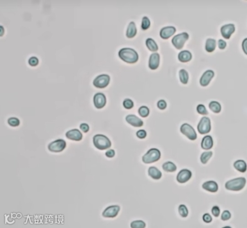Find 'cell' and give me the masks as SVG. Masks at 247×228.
Instances as JSON below:
<instances>
[{
    "label": "cell",
    "instance_id": "74e56055",
    "mask_svg": "<svg viewBox=\"0 0 247 228\" xmlns=\"http://www.w3.org/2000/svg\"><path fill=\"white\" fill-rule=\"evenodd\" d=\"M39 63V59L36 57H32L29 60V64L32 67L36 66Z\"/></svg>",
    "mask_w": 247,
    "mask_h": 228
},
{
    "label": "cell",
    "instance_id": "603a6c76",
    "mask_svg": "<svg viewBox=\"0 0 247 228\" xmlns=\"http://www.w3.org/2000/svg\"><path fill=\"white\" fill-rule=\"evenodd\" d=\"M137 30L136 25L133 21L130 22L128 26L127 29L126 36L129 38H132L134 37L137 34Z\"/></svg>",
    "mask_w": 247,
    "mask_h": 228
},
{
    "label": "cell",
    "instance_id": "ffe728a7",
    "mask_svg": "<svg viewBox=\"0 0 247 228\" xmlns=\"http://www.w3.org/2000/svg\"><path fill=\"white\" fill-rule=\"evenodd\" d=\"M201 147L203 149L209 150L211 149L213 146L212 138L211 136H205L203 138L201 142Z\"/></svg>",
    "mask_w": 247,
    "mask_h": 228
},
{
    "label": "cell",
    "instance_id": "d6a6232c",
    "mask_svg": "<svg viewBox=\"0 0 247 228\" xmlns=\"http://www.w3.org/2000/svg\"><path fill=\"white\" fill-rule=\"evenodd\" d=\"M139 113L140 116L143 118L147 117L150 113L149 108L146 106H141L139 109Z\"/></svg>",
    "mask_w": 247,
    "mask_h": 228
},
{
    "label": "cell",
    "instance_id": "ba28073f",
    "mask_svg": "<svg viewBox=\"0 0 247 228\" xmlns=\"http://www.w3.org/2000/svg\"><path fill=\"white\" fill-rule=\"evenodd\" d=\"M180 131L182 134L186 136L189 139L195 140L197 138V134L192 126L188 123H184L181 126Z\"/></svg>",
    "mask_w": 247,
    "mask_h": 228
},
{
    "label": "cell",
    "instance_id": "7dc6e473",
    "mask_svg": "<svg viewBox=\"0 0 247 228\" xmlns=\"http://www.w3.org/2000/svg\"><path fill=\"white\" fill-rule=\"evenodd\" d=\"M242 49L245 54L247 55V38L243 40L242 44Z\"/></svg>",
    "mask_w": 247,
    "mask_h": 228
},
{
    "label": "cell",
    "instance_id": "30bf717a",
    "mask_svg": "<svg viewBox=\"0 0 247 228\" xmlns=\"http://www.w3.org/2000/svg\"><path fill=\"white\" fill-rule=\"evenodd\" d=\"M120 210L118 205H111L108 206L102 213L103 217L107 218H113L118 216Z\"/></svg>",
    "mask_w": 247,
    "mask_h": 228
},
{
    "label": "cell",
    "instance_id": "44dd1931",
    "mask_svg": "<svg viewBox=\"0 0 247 228\" xmlns=\"http://www.w3.org/2000/svg\"><path fill=\"white\" fill-rule=\"evenodd\" d=\"M148 175L153 179L158 180L162 177V173L156 167L152 166L148 169Z\"/></svg>",
    "mask_w": 247,
    "mask_h": 228
},
{
    "label": "cell",
    "instance_id": "bcb514c9",
    "mask_svg": "<svg viewBox=\"0 0 247 228\" xmlns=\"http://www.w3.org/2000/svg\"><path fill=\"white\" fill-rule=\"evenodd\" d=\"M115 151L113 149H111L106 151L105 155L108 158H113L115 155Z\"/></svg>",
    "mask_w": 247,
    "mask_h": 228
},
{
    "label": "cell",
    "instance_id": "cb8c5ba5",
    "mask_svg": "<svg viewBox=\"0 0 247 228\" xmlns=\"http://www.w3.org/2000/svg\"><path fill=\"white\" fill-rule=\"evenodd\" d=\"M234 166L236 169L241 173H244L247 171V165L243 160H237L234 163Z\"/></svg>",
    "mask_w": 247,
    "mask_h": 228
},
{
    "label": "cell",
    "instance_id": "d4e9b609",
    "mask_svg": "<svg viewBox=\"0 0 247 228\" xmlns=\"http://www.w3.org/2000/svg\"><path fill=\"white\" fill-rule=\"evenodd\" d=\"M216 47V41L213 39H208L206 43V50L209 53H211L215 50Z\"/></svg>",
    "mask_w": 247,
    "mask_h": 228
},
{
    "label": "cell",
    "instance_id": "5bb4252c",
    "mask_svg": "<svg viewBox=\"0 0 247 228\" xmlns=\"http://www.w3.org/2000/svg\"><path fill=\"white\" fill-rule=\"evenodd\" d=\"M66 137L68 139L74 141H81L83 138V134L80 131L77 129L69 130L66 133Z\"/></svg>",
    "mask_w": 247,
    "mask_h": 228
},
{
    "label": "cell",
    "instance_id": "b9f144b4",
    "mask_svg": "<svg viewBox=\"0 0 247 228\" xmlns=\"http://www.w3.org/2000/svg\"><path fill=\"white\" fill-rule=\"evenodd\" d=\"M167 104L166 102L164 100H160L157 103V107L161 110H165L166 108Z\"/></svg>",
    "mask_w": 247,
    "mask_h": 228
},
{
    "label": "cell",
    "instance_id": "d6986e66",
    "mask_svg": "<svg viewBox=\"0 0 247 228\" xmlns=\"http://www.w3.org/2000/svg\"><path fill=\"white\" fill-rule=\"evenodd\" d=\"M203 189L211 193H216L218 190V185L214 181H208L202 185Z\"/></svg>",
    "mask_w": 247,
    "mask_h": 228
},
{
    "label": "cell",
    "instance_id": "7bdbcfd3",
    "mask_svg": "<svg viewBox=\"0 0 247 228\" xmlns=\"http://www.w3.org/2000/svg\"><path fill=\"white\" fill-rule=\"evenodd\" d=\"M203 220L206 223H209L211 222L212 218L209 214L206 213L203 216Z\"/></svg>",
    "mask_w": 247,
    "mask_h": 228
},
{
    "label": "cell",
    "instance_id": "f35d334b",
    "mask_svg": "<svg viewBox=\"0 0 247 228\" xmlns=\"http://www.w3.org/2000/svg\"><path fill=\"white\" fill-rule=\"evenodd\" d=\"M231 217V214L228 210H225L222 212L221 216V219L223 221L228 220Z\"/></svg>",
    "mask_w": 247,
    "mask_h": 228
},
{
    "label": "cell",
    "instance_id": "7c38bea8",
    "mask_svg": "<svg viewBox=\"0 0 247 228\" xmlns=\"http://www.w3.org/2000/svg\"><path fill=\"white\" fill-rule=\"evenodd\" d=\"M192 176V173L191 171L188 169H183L178 174L177 181L180 183H184L191 179Z\"/></svg>",
    "mask_w": 247,
    "mask_h": 228
},
{
    "label": "cell",
    "instance_id": "f546056e",
    "mask_svg": "<svg viewBox=\"0 0 247 228\" xmlns=\"http://www.w3.org/2000/svg\"><path fill=\"white\" fill-rule=\"evenodd\" d=\"M213 153L212 151H206L202 154L200 157V161L203 164H207L210 159Z\"/></svg>",
    "mask_w": 247,
    "mask_h": 228
},
{
    "label": "cell",
    "instance_id": "7a4b0ae2",
    "mask_svg": "<svg viewBox=\"0 0 247 228\" xmlns=\"http://www.w3.org/2000/svg\"><path fill=\"white\" fill-rule=\"evenodd\" d=\"M93 141L95 147L100 150H105L111 147L110 140L103 135L98 134L95 135L93 137Z\"/></svg>",
    "mask_w": 247,
    "mask_h": 228
},
{
    "label": "cell",
    "instance_id": "1f68e13d",
    "mask_svg": "<svg viewBox=\"0 0 247 228\" xmlns=\"http://www.w3.org/2000/svg\"><path fill=\"white\" fill-rule=\"evenodd\" d=\"M130 226L132 228H145L146 227V224L143 221L138 220L131 222Z\"/></svg>",
    "mask_w": 247,
    "mask_h": 228
},
{
    "label": "cell",
    "instance_id": "83f0119b",
    "mask_svg": "<svg viewBox=\"0 0 247 228\" xmlns=\"http://www.w3.org/2000/svg\"><path fill=\"white\" fill-rule=\"evenodd\" d=\"M209 108L214 113H218L221 111V105L218 102L212 101L209 104Z\"/></svg>",
    "mask_w": 247,
    "mask_h": 228
},
{
    "label": "cell",
    "instance_id": "ab89813d",
    "mask_svg": "<svg viewBox=\"0 0 247 228\" xmlns=\"http://www.w3.org/2000/svg\"><path fill=\"white\" fill-rule=\"evenodd\" d=\"M136 136L140 139H143L146 138L147 136V133L145 130L141 129L137 131L136 133Z\"/></svg>",
    "mask_w": 247,
    "mask_h": 228
},
{
    "label": "cell",
    "instance_id": "4fadbf2b",
    "mask_svg": "<svg viewBox=\"0 0 247 228\" xmlns=\"http://www.w3.org/2000/svg\"><path fill=\"white\" fill-rule=\"evenodd\" d=\"M235 31V27L234 24H229L224 25L221 29L222 35L226 39H229L232 34Z\"/></svg>",
    "mask_w": 247,
    "mask_h": 228
},
{
    "label": "cell",
    "instance_id": "9c48e42d",
    "mask_svg": "<svg viewBox=\"0 0 247 228\" xmlns=\"http://www.w3.org/2000/svg\"><path fill=\"white\" fill-rule=\"evenodd\" d=\"M110 81V77L108 75L102 74L98 76L93 81V85L97 88H104L107 87Z\"/></svg>",
    "mask_w": 247,
    "mask_h": 228
},
{
    "label": "cell",
    "instance_id": "52a82bcc",
    "mask_svg": "<svg viewBox=\"0 0 247 228\" xmlns=\"http://www.w3.org/2000/svg\"><path fill=\"white\" fill-rule=\"evenodd\" d=\"M66 147V142L63 139H58L50 143L48 146L49 151L53 153H60Z\"/></svg>",
    "mask_w": 247,
    "mask_h": 228
},
{
    "label": "cell",
    "instance_id": "60d3db41",
    "mask_svg": "<svg viewBox=\"0 0 247 228\" xmlns=\"http://www.w3.org/2000/svg\"><path fill=\"white\" fill-rule=\"evenodd\" d=\"M211 212L214 217H219L220 214V209L218 206H214L212 208Z\"/></svg>",
    "mask_w": 247,
    "mask_h": 228
},
{
    "label": "cell",
    "instance_id": "e0dca14e",
    "mask_svg": "<svg viewBox=\"0 0 247 228\" xmlns=\"http://www.w3.org/2000/svg\"><path fill=\"white\" fill-rule=\"evenodd\" d=\"M176 29L173 26L164 27L160 31V36L163 39H168V38L175 33Z\"/></svg>",
    "mask_w": 247,
    "mask_h": 228
},
{
    "label": "cell",
    "instance_id": "4316f807",
    "mask_svg": "<svg viewBox=\"0 0 247 228\" xmlns=\"http://www.w3.org/2000/svg\"><path fill=\"white\" fill-rule=\"evenodd\" d=\"M163 170L167 172H174L176 171L177 166L173 162H166L162 166Z\"/></svg>",
    "mask_w": 247,
    "mask_h": 228
},
{
    "label": "cell",
    "instance_id": "8fae6325",
    "mask_svg": "<svg viewBox=\"0 0 247 228\" xmlns=\"http://www.w3.org/2000/svg\"><path fill=\"white\" fill-rule=\"evenodd\" d=\"M93 101L96 108L98 109H102L106 105V96L102 93H98L95 95Z\"/></svg>",
    "mask_w": 247,
    "mask_h": 228
},
{
    "label": "cell",
    "instance_id": "9a60e30c",
    "mask_svg": "<svg viewBox=\"0 0 247 228\" xmlns=\"http://www.w3.org/2000/svg\"><path fill=\"white\" fill-rule=\"evenodd\" d=\"M214 76V73L212 70H208L204 73L200 80V84L202 86H206L209 85L210 82Z\"/></svg>",
    "mask_w": 247,
    "mask_h": 228
},
{
    "label": "cell",
    "instance_id": "2e32d148",
    "mask_svg": "<svg viewBox=\"0 0 247 228\" xmlns=\"http://www.w3.org/2000/svg\"><path fill=\"white\" fill-rule=\"evenodd\" d=\"M160 63V56L157 53H153L150 57L149 60V67L152 70H155L158 68Z\"/></svg>",
    "mask_w": 247,
    "mask_h": 228
},
{
    "label": "cell",
    "instance_id": "484cf974",
    "mask_svg": "<svg viewBox=\"0 0 247 228\" xmlns=\"http://www.w3.org/2000/svg\"><path fill=\"white\" fill-rule=\"evenodd\" d=\"M146 45L149 50L152 52H156L158 49V47L156 41L152 38H148L146 41Z\"/></svg>",
    "mask_w": 247,
    "mask_h": 228
},
{
    "label": "cell",
    "instance_id": "8992f818",
    "mask_svg": "<svg viewBox=\"0 0 247 228\" xmlns=\"http://www.w3.org/2000/svg\"><path fill=\"white\" fill-rule=\"evenodd\" d=\"M197 130L198 132L202 135L209 133L211 130V122L210 118L207 117L202 118L197 126Z\"/></svg>",
    "mask_w": 247,
    "mask_h": 228
},
{
    "label": "cell",
    "instance_id": "4dcf8cb0",
    "mask_svg": "<svg viewBox=\"0 0 247 228\" xmlns=\"http://www.w3.org/2000/svg\"><path fill=\"white\" fill-rule=\"evenodd\" d=\"M178 210L180 216L183 218H186L188 215V210L187 207L184 204H181L179 206Z\"/></svg>",
    "mask_w": 247,
    "mask_h": 228
},
{
    "label": "cell",
    "instance_id": "f6af8a7d",
    "mask_svg": "<svg viewBox=\"0 0 247 228\" xmlns=\"http://www.w3.org/2000/svg\"><path fill=\"white\" fill-rule=\"evenodd\" d=\"M218 46H219V49H225V48L226 46V43L223 40H219L218 41Z\"/></svg>",
    "mask_w": 247,
    "mask_h": 228
},
{
    "label": "cell",
    "instance_id": "277c9868",
    "mask_svg": "<svg viewBox=\"0 0 247 228\" xmlns=\"http://www.w3.org/2000/svg\"><path fill=\"white\" fill-rule=\"evenodd\" d=\"M161 157V153L157 149H150L142 157V161L145 164H151L158 161Z\"/></svg>",
    "mask_w": 247,
    "mask_h": 228
},
{
    "label": "cell",
    "instance_id": "ac0fdd59",
    "mask_svg": "<svg viewBox=\"0 0 247 228\" xmlns=\"http://www.w3.org/2000/svg\"><path fill=\"white\" fill-rule=\"evenodd\" d=\"M126 121L129 124L134 127H141L143 126V122L139 117L133 114L128 115L126 118Z\"/></svg>",
    "mask_w": 247,
    "mask_h": 228
},
{
    "label": "cell",
    "instance_id": "8d00e7d4",
    "mask_svg": "<svg viewBox=\"0 0 247 228\" xmlns=\"http://www.w3.org/2000/svg\"><path fill=\"white\" fill-rule=\"evenodd\" d=\"M196 110L199 114H201V115H208V111H207V109L205 107L204 105H202V104L198 105L196 108Z\"/></svg>",
    "mask_w": 247,
    "mask_h": 228
},
{
    "label": "cell",
    "instance_id": "5b68a950",
    "mask_svg": "<svg viewBox=\"0 0 247 228\" xmlns=\"http://www.w3.org/2000/svg\"><path fill=\"white\" fill-rule=\"evenodd\" d=\"M189 35L186 32H183L175 36L171 40L173 45L176 49H182L185 43L189 39Z\"/></svg>",
    "mask_w": 247,
    "mask_h": 228
},
{
    "label": "cell",
    "instance_id": "6da1fadb",
    "mask_svg": "<svg viewBox=\"0 0 247 228\" xmlns=\"http://www.w3.org/2000/svg\"><path fill=\"white\" fill-rule=\"evenodd\" d=\"M119 57L123 60L128 63H135L139 59L138 54L132 48H124L118 53Z\"/></svg>",
    "mask_w": 247,
    "mask_h": 228
},
{
    "label": "cell",
    "instance_id": "e575fe53",
    "mask_svg": "<svg viewBox=\"0 0 247 228\" xmlns=\"http://www.w3.org/2000/svg\"><path fill=\"white\" fill-rule=\"evenodd\" d=\"M8 123L11 127H17L19 126L20 121L19 119L15 117H11L8 119Z\"/></svg>",
    "mask_w": 247,
    "mask_h": 228
},
{
    "label": "cell",
    "instance_id": "ee69618b",
    "mask_svg": "<svg viewBox=\"0 0 247 228\" xmlns=\"http://www.w3.org/2000/svg\"><path fill=\"white\" fill-rule=\"evenodd\" d=\"M80 128L84 133H87L90 130V127L87 123H83L80 124Z\"/></svg>",
    "mask_w": 247,
    "mask_h": 228
},
{
    "label": "cell",
    "instance_id": "f1b7e54d",
    "mask_svg": "<svg viewBox=\"0 0 247 228\" xmlns=\"http://www.w3.org/2000/svg\"><path fill=\"white\" fill-rule=\"evenodd\" d=\"M179 77L180 81L183 84H187L189 79V75L188 73L184 69H182L179 72Z\"/></svg>",
    "mask_w": 247,
    "mask_h": 228
},
{
    "label": "cell",
    "instance_id": "836d02e7",
    "mask_svg": "<svg viewBox=\"0 0 247 228\" xmlns=\"http://www.w3.org/2000/svg\"><path fill=\"white\" fill-rule=\"evenodd\" d=\"M151 23L149 18L147 17H144L142 18V23H141V29L143 30H147L150 27Z\"/></svg>",
    "mask_w": 247,
    "mask_h": 228
},
{
    "label": "cell",
    "instance_id": "3957f363",
    "mask_svg": "<svg viewBox=\"0 0 247 228\" xmlns=\"http://www.w3.org/2000/svg\"><path fill=\"white\" fill-rule=\"evenodd\" d=\"M246 183V178L243 177H238L228 181L225 183V187L227 190L237 192L242 190Z\"/></svg>",
    "mask_w": 247,
    "mask_h": 228
},
{
    "label": "cell",
    "instance_id": "7402d4cb",
    "mask_svg": "<svg viewBox=\"0 0 247 228\" xmlns=\"http://www.w3.org/2000/svg\"><path fill=\"white\" fill-rule=\"evenodd\" d=\"M192 55L191 52L187 50L181 51L178 55V59L181 62L185 63L189 62L192 59Z\"/></svg>",
    "mask_w": 247,
    "mask_h": 228
},
{
    "label": "cell",
    "instance_id": "d590c367",
    "mask_svg": "<svg viewBox=\"0 0 247 228\" xmlns=\"http://www.w3.org/2000/svg\"><path fill=\"white\" fill-rule=\"evenodd\" d=\"M123 106L126 109H131L134 107V103L130 99H127L124 101Z\"/></svg>",
    "mask_w": 247,
    "mask_h": 228
}]
</instances>
